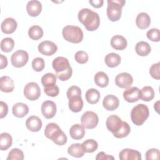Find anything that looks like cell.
Wrapping results in <instances>:
<instances>
[{
	"label": "cell",
	"mask_w": 160,
	"mask_h": 160,
	"mask_svg": "<svg viewBox=\"0 0 160 160\" xmlns=\"http://www.w3.org/2000/svg\"><path fill=\"white\" fill-rule=\"evenodd\" d=\"M78 19L89 31L96 30L100 24L98 14L88 8H83L79 11Z\"/></svg>",
	"instance_id": "1"
},
{
	"label": "cell",
	"mask_w": 160,
	"mask_h": 160,
	"mask_svg": "<svg viewBox=\"0 0 160 160\" xmlns=\"http://www.w3.org/2000/svg\"><path fill=\"white\" fill-rule=\"evenodd\" d=\"M52 68L56 71V76L61 81L69 79L72 74V69L68 59L64 57H58L52 61Z\"/></svg>",
	"instance_id": "2"
},
{
	"label": "cell",
	"mask_w": 160,
	"mask_h": 160,
	"mask_svg": "<svg viewBox=\"0 0 160 160\" xmlns=\"http://www.w3.org/2000/svg\"><path fill=\"white\" fill-rule=\"evenodd\" d=\"M45 136L52 140L55 144L62 146L67 142V136L59 126L54 122L48 123L44 129Z\"/></svg>",
	"instance_id": "3"
},
{
	"label": "cell",
	"mask_w": 160,
	"mask_h": 160,
	"mask_svg": "<svg viewBox=\"0 0 160 160\" xmlns=\"http://www.w3.org/2000/svg\"><path fill=\"white\" fill-rule=\"evenodd\" d=\"M149 111L148 106L144 104H138L131 110V118L136 126H141L148 118Z\"/></svg>",
	"instance_id": "4"
},
{
	"label": "cell",
	"mask_w": 160,
	"mask_h": 160,
	"mask_svg": "<svg viewBox=\"0 0 160 160\" xmlns=\"http://www.w3.org/2000/svg\"><path fill=\"white\" fill-rule=\"evenodd\" d=\"M126 1L124 0H108L106 10L107 16L111 21H117L120 19L122 8Z\"/></svg>",
	"instance_id": "5"
},
{
	"label": "cell",
	"mask_w": 160,
	"mask_h": 160,
	"mask_svg": "<svg viewBox=\"0 0 160 160\" xmlns=\"http://www.w3.org/2000/svg\"><path fill=\"white\" fill-rule=\"evenodd\" d=\"M62 34L66 41L72 43H79L83 39L82 29L76 26L68 25L64 27Z\"/></svg>",
	"instance_id": "6"
},
{
	"label": "cell",
	"mask_w": 160,
	"mask_h": 160,
	"mask_svg": "<svg viewBox=\"0 0 160 160\" xmlns=\"http://www.w3.org/2000/svg\"><path fill=\"white\" fill-rule=\"evenodd\" d=\"M81 122L86 129H94L98 124L99 118L94 112L88 111L82 114L81 118Z\"/></svg>",
	"instance_id": "7"
},
{
	"label": "cell",
	"mask_w": 160,
	"mask_h": 160,
	"mask_svg": "<svg viewBox=\"0 0 160 160\" xmlns=\"http://www.w3.org/2000/svg\"><path fill=\"white\" fill-rule=\"evenodd\" d=\"M24 95L30 101L38 99L41 95V89L39 85L34 82L28 83L24 88Z\"/></svg>",
	"instance_id": "8"
},
{
	"label": "cell",
	"mask_w": 160,
	"mask_h": 160,
	"mask_svg": "<svg viewBox=\"0 0 160 160\" xmlns=\"http://www.w3.org/2000/svg\"><path fill=\"white\" fill-rule=\"evenodd\" d=\"M28 59L29 56L26 51L18 50L12 54L11 61L14 67L21 68L28 62Z\"/></svg>",
	"instance_id": "9"
},
{
	"label": "cell",
	"mask_w": 160,
	"mask_h": 160,
	"mask_svg": "<svg viewBox=\"0 0 160 160\" xmlns=\"http://www.w3.org/2000/svg\"><path fill=\"white\" fill-rule=\"evenodd\" d=\"M133 82V78L131 75L128 72H122L115 78L116 84L121 88H128Z\"/></svg>",
	"instance_id": "10"
},
{
	"label": "cell",
	"mask_w": 160,
	"mask_h": 160,
	"mask_svg": "<svg viewBox=\"0 0 160 160\" xmlns=\"http://www.w3.org/2000/svg\"><path fill=\"white\" fill-rule=\"evenodd\" d=\"M41 112L45 118H52L56 113V104L49 100L44 101L41 105Z\"/></svg>",
	"instance_id": "11"
},
{
	"label": "cell",
	"mask_w": 160,
	"mask_h": 160,
	"mask_svg": "<svg viewBox=\"0 0 160 160\" xmlns=\"http://www.w3.org/2000/svg\"><path fill=\"white\" fill-rule=\"evenodd\" d=\"M38 51L45 56H51L58 50V47L52 41H44L38 45Z\"/></svg>",
	"instance_id": "12"
},
{
	"label": "cell",
	"mask_w": 160,
	"mask_h": 160,
	"mask_svg": "<svg viewBox=\"0 0 160 160\" xmlns=\"http://www.w3.org/2000/svg\"><path fill=\"white\" fill-rule=\"evenodd\" d=\"M122 121L118 116L113 114L109 116L106 121V125L108 129L112 134L116 132L121 126Z\"/></svg>",
	"instance_id": "13"
},
{
	"label": "cell",
	"mask_w": 160,
	"mask_h": 160,
	"mask_svg": "<svg viewBox=\"0 0 160 160\" xmlns=\"http://www.w3.org/2000/svg\"><path fill=\"white\" fill-rule=\"evenodd\" d=\"M121 160H141V154L137 151L132 149H124L119 154Z\"/></svg>",
	"instance_id": "14"
},
{
	"label": "cell",
	"mask_w": 160,
	"mask_h": 160,
	"mask_svg": "<svg viewBox=\"0 0 160 160\" xmlns=\"http://www.w3.org/2000/svg\"><path fill=\"white\" fill-rule=\"evenodd\" d=\"M103 107L108 111H114L119 107L118 98L112 94H109L104 97L102 101Z\"/></svg>",
	"instance_id": "15"
},
{
	"label": "cell",
	"mask_w": 160,
	"mask_h": 160,
	"mask_svg": "<svg viewBox=\"0 0 160 160\" xmlns=\"http://www.w3.org/2000/svg\"><path fill=\"white\" fill-rule=\"evenodd\" d=\"M140 89L137 87L128 88L123 92L124 99L128 102H134L139 99Z\"/></svg>",
	"instance_id": "16"
},
{
	"label": "cell",
	"mask_w": 160,
	"mask_h": 160,
	"mask_svg": "<svg viewBox=\"0 0 160 160\" xmlns=\"http://www.w3.org/2000/svg\"><path fill=\"white\" fill-rule=\"evenodd\" d=\"M42 121L39 118L36 116H31L26 121V128L32 132H38L42 128Z\"/></svg>",
	"instance_id": "17"
},
{
	"label": "cell",
	"mask_w": 160,
	"mask_h": 160,
	"mask_svg": "<svg viewBox=\"0 0 160 160\" xmlns=\"http://www.w3.org/2000/svg\"><path fill=\"white\" fill-rule=\"evenodd\" d=\"M26 10L30 16H38L42 10L41 3L37 0L30 1L26 5Z\"/></svg>",
	"instance_id": "18"
},
{
	"label": "cell",
	"mask_w": 160,
	"mask_h": 160,
	"mask_svg": "<svg viewBox=\"0 0 160 160\" xmlns=\"http://www.w3.org/2000/svg\"><path fill=\"white\" fill-rule=\"evenodd\" d=\"M17 26V22L14 19L8 18L2 22L1 28L2 32L5 34H11L15 31Z\"/></svg>",
	"instance_id": "19"
},
{
	"label": "cell",
	"mask_w": 160,
	"mask_h": 160,
	"mask_svg": "<svg viewBox=\"0 0 160 160\" xmlns=\"http://www.w3.org/2000/svg\"><path fill=\"white\" fill-rule=\"evenodd\" d=\"M111 46L116 50H123L128 45L127 40L121 35H115L112 37L111 40Z\"/></svg>",
	"instance_id": "20"
},
{
	"label": "cell",
	"mask_w": 160,
	"mask_h": 160,
	"mask_svg": "<svg viewBox=\"0 0 160 160\" xmlns=\"http://www.w3.org/2000/svg\"><path fill=\"white\" fill-rule=\"evenodd\" d=\"M69 108L72 112H80L83 107V101L81 96H73L69 99Z\"/></svg>",
	"instance_id": "21"
},
{
	"label": "cell",
	"mask_w": 160,
	"mask_h": 160,
	"mask_svg": "<svg viewBox=\"0 0 160 160\" xmlns=\"http://www.w3.org/2000/svg\"><path fill=\"white\" fill-rule=\"evenodd\" d=\"M151 23V18L146 12H140L136 19V26L141 29H147Z\"/></svg>",
	"instance_id": "22"
},
{
	"label": "cell",
	"mask_w": 160,
	"mask_h": 160,
	"mask_svg": "<svg viewBox=\"0 0 160 160\" xmlns=\"http://www.w3.org/2000/svg\"><path fill=\"white\" fill-rule=\"evenodd\" d=\"M13 80L9 76H4L0 78V89L4 92H10L14 90Z\"/></svg>",
	"instance_id": "23"
},
{
	"label": "cell",
	"mask_w": 160,
	"mask_h": 160,
	"mask_svg": "<svg viewBox=\"0 0 160 160\" xmlns=\"http://www.w3.org/2000/svg\"><path fill=\"white\" fill-rule=\"evenodd\" d=\"M12 111L14 116L21 118L27 115L29 112V108L24 103L18 102L13 106Z\"/></svg>",
	"instance_id": "24"
},
{
	"label": "cell",
	"mask_w": 160,
	"mask_h": 160,
	"mask_svg": "<svg viewBox=\"0 0 160 160\" xmlns=\"http://www.w3.org/2000/svg\"><path fill=\"white\" fill-rule=\"evenodd\" d=\"M69 134L71 137L74 139H81L85 134L84 128L82 125H81L79 124H74L70 128Z\"/></svg>",
	"instance_id": "25"
},
{
	"label": "cell",
	"mask_w": 160,
	"mask_h": 160,
	"mask_svg": "<svg viewBox=\"0 0 160 160\" xmlns=\"http://www.w3.org/2000/svg\"><path fill=\"white\" fill-rule=\"evenodd\" d=\"M68 152L69 155L75 158H81L84 156L85 151L82 146L79 143L71 144L68 149Z\"/></svg>",
	"instance_id": "26"
},
{
	"label": "cell",
	"mask_w": 160,
	"mask_h": 160,
	"mask_svg": "<svg viewBox=\"0 0 160 160\" xmlns=\"http://www.w3.org/2000/svg\"><path fill=\"white\" fill-rule=\"evenodd\" d=\"M121 58L118 54L111 52L108 54L104 59L106 64L109 68H114L118 66L121 62Z\"/></svg>",
	"instance_id": "27"
},
{
	"label": "cell",
	"mask_w": 160,
	"mask_h": 160,
	"mask_svg": "<svg viewBox=\"0 0 160 160\" xmlns=\"http://www.w3.org/2000/svg\"><path fill=\"white\" fill-rule=\"evenodd\" d=\"M135 50L139 56H146L150 53L151 48L150 45L147 42L140 41L136 44Z\"/></svg>",
	"instance_id": "28"
},
{
	"label": "cell",
	"mask_w": 160,
	"mask_h": 160,
	"mask_svg": "<svg viewBox=\"0 0 160 160\" xmlns=\"http://www.w3.org/2000/svg\"><path fill=\"white\" fill-rule=\"evenodd\" d=\"M94 79L95 84L101 88H105L109 84V78L108 75L102 71L98 72L95 74Z\"/></svg>",
	"instance_id": "29"
},
{
	"label": "cell",
	"mask_w": 160,
	"mask_h": 160,
	"mask_svg": "<svg viewBox=\"0 0 160 160\" xmlns=\"http://www.w3.org/2000/svg\"><path fill=\"white\" fill-rule=\"evenodd\" d=\"M154 97V91L152 87L147 86L143 87L139 93V99L144 101H150Z\"/></svg>",
	"instance_id": "30"
},
{
	"label": "cell",
	"mask_w": 160,
	"mask_h": 160,
	"mask_svg": "<svg viewBox=\"0 0 160 160\" xmlns=\"http://www.w3.org/2000/svg\"><path fill=\"white\" fill-rule=\"evenodd\" d=\"M85 98L87 102L89 104H96L100 99V93L96 89L91 88L86 91Z\"/></svg>",
	"instance_id": "31"
},
{
	"label": "cell",
	"mask_w": 160,
	"mask_h": 160,
	"mask_svg": "<svg viewBox=\"0 0 160 160\" xmlns=\"http://www.w3.org/2000/svg\"><path fill=\"white\" fill-rule=\"evenodd\" d=\"M12 139L11 136L7 132H2L0 135V149L1 151L8 149L12 145Z\"/></svg>",
	"instance_id": "32"
},
{
	"label": "cell",
	"mask_w": 160,
	"mask_h": 160,
	"mask_svg": "<svg viewBox=\"0 0 160 160\" xmlns=\"http://www.w3.org/2000/svg\"><path fill=\"white\" fill-rule=\"evenodd\" d=\"M56 76L52 73L48 72L44 74L41 78V83L44 88H49L56 85Z\"/></svg>",
	"instance_id": "33"
},
{
	"label": "cell",
	"mask_w": 160,
	"mask_h": 160,
	"mask_svg": "<svg viewBox=\"0 0 160 160\" xmlns=\"http://www.w3.org/2000/svg\"><path fill=\"white\" fill-rule=\"evenodd\" d=\"M131 132V127L128 122L122 121V125L120 128L114 133L113 135L115 138H122L126 137Z\"/></svg>",
	"instance_id": "34"
},
{
	"label": "cell",
	"mask_w": 160,
	"mask_h": 160,
	"mask_svg": "<svg viewBox=\"0 0 160 160\" xmlns=\"http://www.w3.org/2000/svg\"><path fill=\"white\" fill-rule=\"evenodd\" d=\"M28 35L30 38L33 40H38L41 39L43 36V30L42 29L38 26L34 25L31 26L28 31Z\"/></svg>",
	"instance_id": "35"
},
{
	"label": "cell",
	"mask_w": 160,
	"mask_h": 160,
	"mask_svg": "<svg viewBox=\"0 0 160 160\" xmlns=\"http://www.w3.org/2000/svg\"><path fill=\"white\" fill-rule=\"evenodd\" d=\"M82 146L84 149L85 152H94L98 147V142L92 139H87L86 141H84L82 144Z\"/></svg>",
	"instance_id": "36"
},
{
	"label": "cell",
	"mask_w": 160,
	"mask_h": 160,
	"mask_svg": "<svg viewBox=\"0 0 160 160\" xmlns=\"http://www.w3.org/2000/svg\"><path fill=\"white\" fill-rule=\"evenodd\" d=\"M14 46V41L11 38H5L1 42V49L5 52H11Z\"/></svg>",
	"instance_id": "37"
},
{
	"label": "cell",
	"mask_w": 160,
	"mask_h": 160,
	"mask_svg": "<svg viewBox=\"0 0 160 160\" xmlns=\"http://www.w3.org/2000/svg\"><path fill=\"white\" fill-rule=\"evenodd\" d=\"M7 160H22L24 159L23 152L18 148L12 149L8 154Z\"/></svg>",
	"instance_id": "38"
},
{
	"label": "cell",
	"mask_w": 160,
	"mask_h": 160,
	"mask_svg": "<svg viewBox=\"0 0 160 160\" xmlns=\"http://www.w3.org/2000/svg\"><path fill=\"white\" fill-rule=\"evenodd\" d=\"M44 61L41 58H36L32 61V67L35 71H41L44 68Z\"/></svg>",
	"instance_id": "39"
},
{
	"label": "cell",
	"mask_w": 160,
	"mask_h": 160,
	"mask_svg": "<svg viewBox=\"0 0 160 160\" xmlns=\"http://www.w3.org/2000/svg\"><path fill=\"white\" fill-rule=\"evenodd\" d=\"M147 38L153 42H158L160 39L159 30L156 28H152L146 33Z\"/></svg>",
	"instance_id": "40"
},
{
	"label": "cell",
	"mask_w": 160,
	"mask_h": 160,
	"mask_svg": "<svg viewBox=\"0 0 160 160\" xmlns=\"http://www.w3.org/2000/svg\"><path fill=\"white\" fill-rule=\"evenodd\" d=\"M75 60L79 64H84L88 61V54L83 51H77L75 54Z\"/></svg>",
	"instance_id": "41"
},
{
	"label": "cell",
	"mask_w": 160,
	"mask_h": 160,
	"mask_svg": "<svg viewBox=\"0 0 160 160\" xmlns=\"http://www.w3.org/2000/svg\"><path fill=\"white\" fill-rule=\"evenodd\" d=\"M146 160H158L159 159V151L158 149L152 148L146 152Z\"/></svg>",
	"instance_id": "42"
},
{
	"label": "cell",
	"mask_w": 160,
	"mask_h": 160,
	"mask_svg": "<svg viewBox=\"0 0 160 160\" xmlns=\"http://www.w3.org/2000/svg\"><path fill=\"white\" fill-rule=\"evenodd\" d=\"M159 62L156 63V64H153L150 69H149V73L150 75L152 76V78H153L154 79H159L160 78V73H159Z\"/></svg>",
	"instance_id": "43"
},
{
	"label": "cell",
	"mask_w": 160,
	"mask_h": 160,
	"mask_svg": "<svg viewBox=\"0 0 160 160\" xmlns=\"http://www.w3.org/2000/svg\"><path fill=\"white\" fill-rule=\"evenodd\" d=\"M66 95H67V97L68 99H69L73 96H81V90L77 86H72L68 89Z\"/></svg>",
	"instance_id": "44"
},
{
	"label": "cell",
	"mask_w": 160,
	"mask_h": 160,
	"mask_svg": "<svg viewBox=\"0 0 160 160\" xmlns=\"http://www.w3.org/2000/svg\"><path fill=\"white\" fill-rule=\"evenodd\" d=\"M44 91L46 95L51 97H56L59 94V89L57 85L49 88H44Z\"/></svg>",
	"instance_id": "45"
},
{
	"label": "cell",
	"mask_w": 160,
	"mask_h": 160,
	"mask_svg": "<svg viewBox=\"0 0 160 160\" xmlns=\"http://www.w3.org/2000/svg\"><path fill=\"white\" fill-rule=\"evenodd\" d=\"M0 108H1L0 118L2 119L7 115L8 112V106L6 102H4L3 101H1L0 102Z\"/></svg>",
	"instance_id": "46"
},
{
	"label": "cell",
	"mask_w": 160,
	"mask_h": 160,
	"mask_svg": "<svg viewBox=\"0 0 160 160\" xmlns=\"http://www.w3.org/2000/svg\"><path fill=\"white\" fill-rule=\"evenodd\" d=\"M96 159H114V158L112 156L106 154L104 152H100L97 154Z\"/></svg>",
	"instance_id": "47"
},
{
	"label": "cell",
	"mask_w": 160,
	"mask_h": 160,
	"mask_svg": "<svg viewBox=\"0 0 160 160\" xmlns=\"http://www.w3.org/2000/svg\"><path fill=\"white\" fill-rule=\"evenodd\" d=\"M8 65V59L3 54H0V69H2L5 68Z\"/></svg>",
	"instance_id": "48"
},
{
	"label": "cell",
	"mask_w": 160,
	"mask_h": 160,
	"mask_svg": "<svg viewBox=\"0 0 160 160\" xmlns=\"http://www.w3.org/2000/svg\"><path fill=\"white\" fill-rule=\"evenodd\" d=\"M89 2L94 8H99L102 6V4L104 3V1L103 0H94V1H89Z\"/></svg>",
	"instance_id": "49"
},
{
	"label": "cell",
	"mask_w": 160,
	"mask_h": 160,
	"mask_svg": "<svg viewBox=\"0 0 160 160\" xmlns=\"http://www.w3.org/2000/svg\"><path fill=\"white\" fill-rule=\"evenodd\" d=\"M159 101H158L156 103H154V109L157 111L158 113H159Z\"/></svg>",
	"instance_id": "50"
}]
</instances>
